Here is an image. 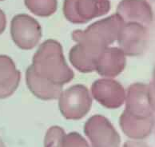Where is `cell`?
<instances>
[{"instance_id":"1","label":"cell","mask_w":155,"mask_h":147,"mask_svg":"<svg viewBox=\"0 0 155 147\" xmlns=\"http://www.w3.org/2000/svg\"><path fill=\"white\" fill-rule=\"evenodd\" d=\"M31 67L38 77L60 86L67 84L74 78V71L65 59L62 45L54 39H47L40 45Z\"/></svg>"},{"instance_id":"2","label":"cell","mask_w":155,"mask_h":147,"mask_svg":"<svg viewBox=\"0 0 155 147\" xmlns=\"http://www.w3.org/2000/svg\"><path fill=\"white\" fill-rule=\"evenodd\" d=\"M124 21L117 14L101 19L90 25L87 29L75 30L72 39L81 44L89 51L99 55L106 48L117 40Z\"/></svg>"},{"instance_id":"3","label":"cell","mask_w":155,"mask_h":147,"mask_svg":"<svg viewBox=\"0 0 155 147\" xmlns=\"http://www.w3.org/2000/svg\"><path fill=\"white\" fill-rule=\"evenodd\" d=\"M92 106V97L88 88L82 84L74 85L62 91L58 98V108L68 120H79L88 114Z\"/></svg>"},{"instance_id":"4","label":"cell","mask_w":155,"mask_h":147,"mask_svg":"<svg viewBox=\"0 0 155 147\" xmlns=\"http://www.w3.org/2000/svg\"><path fill=\"white\" fill-rule=\"evenodd\" d=\"M110 0H64L65 18L74 24H83L105 15L110 11Z\"/></svg>"},{"instance_id":"5","label":"cell","mask_w":155,"mask_h":147,"mask_svg":"<svg viewBox=\"0 0 155 147\" xmlns=\"http://www.w3.org/2000/svg\"><path fill=\"white\" fill-rule=\"evenodd\" d=\"M11 35L13 42L20 49H33L42 38L39 22L27 14L16 15L11 22Z\"/></svg>"},{"instance_id":"6","label":"cell","mask_w":155,"mask_h":147,"mask_svg":"<svg viewBox=\"0 0 155 147\" xmlns=\"http://www.w3.org/2000/svg\"><path fill=\"white\" fill-rule=\"evenodd\" d=\"M84 133L91 142V147H120L119 134L106 117L93 115L86 122Z\"/></svg>"},{"instance_id":"7","label":"cell","mask_w":155,"mask_h":147,"mask_svg":"<svg viewBox=\"0 0 155 147\" xmlns=\"http://www.w3.org/2000/svg\"><path fill=\"white\" fill-rule=\"evenodd\" d=\"M91 94L102 106L108 109H117L126 99L124 87L117 81L111 78H101L91 86Z\"/></svg>"},{"instance_id":"8","label":"cell","mask_w":155,"mask_h":147,"mask_svg":"<svg viewBox=\"0 0 155 147\" xmlns=\"http://www.w3.org/2000/svg\"><path fill=\"white\" fill-rule=\"evenodd\" d=\"M148 33L145 28L134 22H124L121 27L117 41L120 49L126 55L142 54L148 42Z\"/></svg>"},{"instance_id":"9","label":"cell","mask_w":155,"mask_h":147,"mask_svg":"<svg viewBox=\"0 0 155 147\" xmlns=\"http://www.w3.org/2000/svg\"><path fill=\"white\" fill-rule=\"evenodd\" d=\"M125 111L138 118H149L152 116L150 100L149 87L142 83L132 84L127 90L126 95Z\"/></svg>"},{"instance_id":"10","label":"cell","mask_w":155,"mask_h":147,"mask_svg":"<svg viewBox=\"0 0 155 147\" xmlns=\"http://www.w3.org/2000/svg\"><path fill=\"white\" fill-rule=\"evenodd\" d=\"M126 54L117 47H107L97 59L95 71L105 78H114L126 67Z\"/></svg>"},{"instance_id":"11","label":"cell","mask_w":155,"mask_h":147,"mask_svg":"<svg viewBox=\"0 0 155 147\" xmlns=\"http://www.w3.org/2000/svg\"><path fill=\"white\" fill-rule=\"evenodd\" d=\"M26 83L34 95L41 100H55L63 91V86L38 77L30 66L26 71Z\"/></svg>"},{"instance_id":"12","label":"cell","mask_w":155,"mask_h":147,"mask_svg":"<svg viewBox=\"0 0 155 147\" xmlns=\"http://www.w3.org/2000/svg\"><path fill=\"white\" fill-rule=\"evenodd\" d=\"M21 80V72L14 61L7 55H0V99L9 98L15 92Z\"/></svg>"},{"instance_id":"13","label":"cell","mask_w":155,"mask_h":147,"mask_svg":"<svg viewBox=\"0 0 155 147\" xmlns=\"http://www.w3.org/2000/svg\"><path fill=\"white\" fill-rule=\"evenodd\" d=\"M119 125L126 135L138 139L148 136L153 125V117L138 118L124 110L119 118Z\"/></svg>"},{"instance_id":"14","label":"cell","mask_w":155,"mask_h":147,"mask_svg":"<svg viewBox=\"0 0 155 147\" xmlns=\"http://www.w3.org/2000/svg\"><path fill=\"white\" fill-rule=\"evenodd\" d=\"M98 56L90 52L79 43H77L70 51L69 59L72 66L79 72L92 73L95 71Z\"/></svg>"},{"instance_id":"15","label":"cell","mask_w":155,"mask_h":147,"mask_svg":"<svg viewBox=\"0 0 155 147\" xmlns=\"http://www.w3.org/2000/svg\"><path fill=\"white\" fill-rule=\"evenodd\" d=\"M124 22L138 20L149 22L147 11L141 0H122L117 7V13Z\"/></svg>"},{"instance_id":"16","label":"cell","mask_w":155,"mask_h":147,"mask_svg":"<svg viewBox=\"0 0 155 147\" xmlns=\"http://www.w3.org/2000/svg\"><path fill=\"white\" fill-rule=\"evenodd\" d=\"M24 4L35 15L50 17L57 11L58 0H24Z\"/></svg>"},{"instance_id":"17","label":"cell","mask_w":155,"mask_h":147,"mask_svg":"<svg viewBox=\"0 0 155 147\" xmlns=\"http://www.w3.org/2000/svg\"><path fill=\"white\" fill-rule=\"evenodd\" d=\"M66 134L62 127L54 126L49 128L44 138V147H62V136Z\"/></svg>"},{"instance_id":"18","label":"cell","mask_w":155,"mask_h":147,"mask_svg":"<svg viewBox=\"0 0 155 147\" xmlns=\"http://www.w3.org/2000/svg\"><path fill=\"white\" fill-rule=\"evenodd\" d=\"M62 147H90L88 142L77 132L65 134L61 142Z\"/></svg>"},{"instance_id":"19","label":"cell","mask_w":155,"mask_h":147,"mask_svg":"<svg viewBox=\"0 0 155 147\" xmlns=\"http://www.w3.org/2000/svg\"><path fill=\"white\" fill-rule=\"evenodd\" d=\"M7 27V17L2 10L0 9V34L4 32Z\"/></svg>"},{"instance_id":"20","label":"cell","mask_w":155,"mask_h":147,"mask_svg":"<svg viewBox=\"0 0 155 147\" xmlns=\"http://www.w3.org/2000/svg\"><path fill=\"white\" fill-rule=\"evenodd\" d=\"M123 147H147V145L143 142H126Z\"/></svg>"},{"instance_id":"21","label":"cell","mask_w":155,"mask_h":147,"mask_svg":"<svg viewBox=\"0 0 155 147\" xmlns=\"http://www.w3.org/2000/svg\"><path fill=\"white\" fill-rule=\"evenodd\" d=\"M0 147H6V145H5L4 142H2V138H0Z\"/></svg>"},{"instance_id":"22","label":"cell","mask_w":155,"mask_h":147,"mask_svg":"<svg viewBox=\"0 0 155 147\" xmlns=\"http://www.w3.org/2000/svg\"><path fill=\"white\" fill-rule=\"evenodd\" d=\"M0 1H4V0H0Z\"/></svg>"}]
</instances>
